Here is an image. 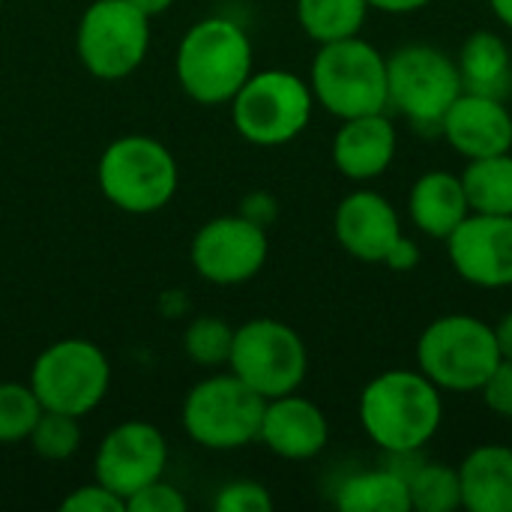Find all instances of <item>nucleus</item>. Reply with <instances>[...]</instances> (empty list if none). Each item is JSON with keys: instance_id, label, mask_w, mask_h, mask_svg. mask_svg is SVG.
Listing matches in <instances>:
<instances>
[{"instance_id": "f257e3e1", "label": "nucleus", "mask_w": 512, "mask_h": 512, "mask_svg": "<svg viewBox=\"0 0 512 512\" xmlns=\"http://www.w3.org/2000/svg\"><path fill=\"white\" fill-rule=\"evenodd\" d=\"M357 420L378 450L411 459L441 432L444 393L420 369H387L360 390Z\"/></svg>"}, {"instance_id": "f03ea898", "label": "nucleus", "mask_w": 512, "mask_h": 512, "mask_svg": "<svg viewBox=\"0 0 512 512\" xmlns=\"http://www.w3.org/2000/svg\"><path fill=\"white\" fill-rule=\"evenodd\" d=\"M249 33L231 18H204L177 48V81L198 105H228L255 72Z\"/></svg>"}, {"instance_id": "7ed1b4c3", "label": "nucleus", "mask_w": 512, "mask_h": 512, "mask_svg": "<svg viewBox=\"0 0 512 512\" xmlns=\"http://www.w3.org/2000/svg\"><path fill=\"white\" fill-rule=\"evenodd\" d=\"M414 354L417 369L441 393H477L501 363L495 327L468 312L429 321Z\"/></svg>"}, {"instance_id": "20e7f679", "label": "nucleus", "mask_w": 512, "mask_h": 512, "mask_svg": "<svg viewBox=\"0 0 512 512\" xmlns=\"http://www.w3.org/2000/svg\"><path fill=\"white\" fill-rule=\"evenodd\" d=\"M309 87L315 105L339 120L390 111L387 54L363 36L318 45L309 69Z\"/></svg>"}, {"instance_id": "39448f33", "label": "nucleus", "mask_w": 512, "mask_h": 512, "mask_svg": "<svg viewBox=\"0 0 512 512\" xmlns=\"http://www.w3.org/2000/svg\"><path fill=\"white\" fill-rule=\"evenodd\" d=\"M96 177L102 195L132 216L168 207L180 183L171 150L147 135H123L111 141L99 156Z\"/></svg>"}, {"instance_id": "423d86ee", "label": "nucleus", "mask_w": 512, "mask_h": 512, "mask_svg": "<svg viewBox=\"0 0 512 512\" xmlns=\"http://www.w3.org/2000/svg\"><path fill=\"white\" fill-rule=\"evenodd\" d=\"M462 90L456 57L438 45L411 42L387 54V102L417 132H438Z\"/></svg>"}, {"instance_id": "0eeeda50", "label": "nucleus", "mask_w": 512, "mask_h": 512, "mask_svg": "<svg viewBox=\"0 0 512 512\" xmlns=\"http://www.w3.org/2000/svg\"><path fill=\"white\" fill-rule=\"evenodd\" d=\"M228 105L240 138L258 147H282L306 132L315 96L297 72L264 69L252 72Z\"/></svg>"}, {"instance_id": "6e6552de", "label": "nucleus", "mask_w": 512, "mask_h": 512, "mask_svg": "<svg viewBox=\"0 0 512 512\" xmlns=\"http://www.w3.org/2000/svg\"><path fill=\"white\" fill-rule=\"evenodd\" d=\"M264 405L267 399L234 372L213 375L189 390L183 402V429L207 450H243L261 435Z\"/></svg>"}, {"instance_id": "1a4fd4ad", "label": "nucleus", "mask_w": 512, "mask_h": 512, "mask_svg": "<svg viewBox=\"0 0 512 512\" xmlns=\"http://www.w3.org/2000/svg\"><path fill=\"white\" fill-rule=\"evenodd\" d=\"M228 369L264 399H276L303 387L309 375V351L303 336L276 318H252L234 327Z\"/></svg>"}, {"instance_id": "9d476101", "label": "nucleus", "mask_w": 512, "mask_h": 512, "mask_svg": "<svg viewBox=\"0 0 512 512\" xmlns=\"http://www.w3.org/2000/svg\"><path fill=\"white\" fill-rule=\"evenodd\" d=\"M30 387L45 411L84 417L102 405L111 387V363L90 339H60L36 357Z\"/></svg>"}, {"instance_id": "9b49d317", "label": "nucleus", "mask_w": 512, "mask_h": 512, "mask_svg": "<svg viewBox=\"0 0 512 512\" xmlns=\"http://www.w3.org/2000/svg\"><path fill=\"white\" fill-rule=\"evenodd\" d=\"M84 69L102 81L132 75L150 48V18L129 0H93L75 33Z\"/></svg>"}, {"instance_id": "f8f14e48", "label": "nucleus", "mask_w": 512, "mask_h": 512, "mask_svg": "<svg viewBox=\"0 0 512 512\" xmlns=\"http://www.w3.org/2000/svg\"><path fill=\"white\" fill-rule=\"evenodd\" d=\"M270 255L267 228L249 216H219L198 228L192 240V267L213 285H243L255 279Z\"/></svg>"}, {"instance_id": "ddd939ff", "label": "nucleus", "mask_w": 512, "mask_h": 512, "mask_svg": "<svg viewBox=\"0 0 512 512\" xmlns=\"http://www.w3.org/2000/svg\"><path fill=\"white\" fill-rule=\"evenodd\" d=\"M168 465L165 435L144 420H126L114 426L96 450V480L114 495L132 498L138 489L162 480Z\"/></svg>"}, {"instance_id": "4468645a", "label": "nucleus", "mask_w": 512, "mask_h": 512, "mask_svg": "<svg viewBox=\"0 0 512 512\" xmlns=\"http://www.w3.org/2000/svg\"><path fill=\"white\" fill-rule=\"evenodd\" d=\"M444 243L462 282L483 291L512 288V216L468 213Z\"/></svg>"}, {"instance_id": "2eb2a0df", "label": "nucleus", "mask_w": 512, "mask_h": 512, "mask_svg": "<svg viewBox=\"0 0 512 512\" xmlns=\"http://www.w3.org/2000/svg\"><path fill=\"white\" fill-rule=\"evenodd\" d=\"M336 243L363 264H384L402 231V216L396 204L375 189L348 192L333 213Z\"/></svg>"}, {"instance_id": "dca6fc26", "label": "nucleus", "mask_w": 512, "mask_h": 512, "mask_svg": "<svg viewBox=\"0 0 512 512\" xmlns=\"http://www.w3.org/2000/svg\"><path fill=\"white\" fill-rule=\"evenodd\" d=\"M438 135L465 162L512 150V111L507 99L462 90L447 108Z\"/></svg>"}, {"instance_id": "f3484780", "label": "nucleus", "mask_w": 512, "mask_h": 512, "mask_svg": "<svg viewBox=\"0 0 512 512\" xmlns=\"http://www.w3.org/2000/svg\"><path fill=\"white\" fill-rule=\"evenodd\" d=\"M399 153V129L387 111L342 120L333 135V165L351 183H372L390 171Z\"/></svg>"}, {"instance_id": "a211bd4d", "label": "nucleus", "mask_w": 512, "mask_h": 512, "mask_svg": "<svg viewBox=\"0 0 512 512\" xmlns=\"http://www.w3.org/2000/svg\"><path fill=\"white\" fill-rule=\"evenodd\" d=\"M258 441L279 459L306 462L321 456L324 447L330 444V423L327 414L312 399L294 390L267 399Z\"/></svg>"}, {"instance_id": "6ab92c4d", "label": "nucleus", "mask_w": 512, "mask_h": 512, "mask_svg": "<svg viewBox=\"0 0 512 512\" xmlns=\"http://www.w3.org/2000/svg\"><path fill=\"white\" fill-rule=\"evenodd\" d=\"M471 213L462 177L444 168L420 174L408 189V219L429 240H447Z\"/></svg>"}, {"instance_id": "aec40b11", "label": "nucleus", "mask_w": 512, "mask_h": 512, "mask_svg": "<svg viewBox=\"0 0 512 512\" xmlns=\"http://www.w3.org/2000/svg\"><path fill=\"white\" fill-rule=\"evenodd\" d=\"M462 510L512 512V444H480L459 465Z\"/></svg>"}, {"instance_id": "412c9836", "label": "nucleus", "mask_w": 512, "mask_h": 512, "mask_svg": "<svg viewBox=\"0 0 512 512\" xmlns=\"http://www.w3.org/2000/svg\"><path fill=\"white\" fill-rule=\"evenodd\" d=\"M456 66L462 75V87L471 93L507 99L512 93V51L507 39L495 30H474L459 54Z\"/></svg>"}, {"instance_id": "4be33fe9", "label": "nucleus", "mask_w": 512, "mask_h": 512, "mask_svg": "<svg viewBox=\"0 0 512 512\" xmlns=\"http://www.w3.org/2000/svg\"><path fill=\"white\" fill-rule=\"evenodd\" d=\"M342 512H411V489L402 471L372 468L348 474L333 495Z\"/></svg>"}, {"instance_id": "5701e85b", "label": "nucleus", "mask_w": 512, "mask_h": 512, "mask_svg": "<svg viewBox=\"0 0 512 512\" xmlns=\"http://www.w3.org/2000/svg\"><path fill=\"white\" fill-rule=\"evenodd\" d=\"M471 213L512 216V150L471 159L459 174Z\"/></svg>"}, {"instance_id": "b1692460", "label": "nucleus", "mask_w": 512, "mask_h": 512, "mask_svg": "<svg viewBox=\"0 0 512 512\" xmlns=\"http://www.w3.org/2000/svg\"><path fill=\"white\" fill-rule=\"evenodd\" d=\"M369 12L366 0H297V21L318 45L360 36Z\"/></svg>"}, {"instance_id": "393cba45", "label": "nucleus", "mask_w": 512, "mask_h": 512, "mask_svg": "<svg viewBox=\"0 0 512 512\" xmlns=\"http://www.w3.org/2000/svg\"><path fill=\"white\" fill-rule=\"evenodd\" d=\"M411 489V510L420 512H456L462 510V486L459 471L453 465L426 462L405 474Z\"/></svg>"}, {"instance_id": "a878e982", "label": "nucleus", "mask_w": 512, "mask_h": 512, "mask_svg": "<svg viewBox=\"0 0 512 512\" xmlns=\"http://www.w3.org/2000/svg\"><path fill=\"white\" fill-rule=\"evenodd\" d=\"M42 402L30 384L3 381L0 384V444H21L30 438L36 420L42 417Z\"/></svg>"}, {"instance_id": "bb28decb", "label": "nucleus", "mask_w": 512, "mask_h": 512, "mask_svg": "<svg viewBox=\"0 0 512 512\" xmlns=\"http://www.w3.org/2000/svg\"><path fill=\"white\" fill-rule=\"evenodd\" d=\"M231 345H234V327L216 315L195 318L183 333V351L198 366H210V369L222 363L228 366Z\"/></svg>"}, {"instance_id": "cd10ccee", "label": "nucleus", "mask_w": 512, "mask_h": 512, "mask_svg": "<svg viewBox=\"0 0 512 512\" xmlns=\"http://www.w3.org/2000/svg\"><path fill=\"white\" fill-rule=\"evenodd\" d=\"M30 447L39 459L45 462H66L78 453L81 447V426L78 417L60 414V411H42L30 432Z\"/></svg>"}, {"instance_id": "c85d7f7f", "label": "nucleus", "mask_w": 512, "mask_h": 512, "mask_svg": "<svg viewBox=\"0 0 512 512\" xmlns=\"http://www.w3.org/2000/svg\"><path fill=\"white\" fill-rule=\"evenodd\" d=\"M213 507L219 512H270L273 495L255 480H234V483L222 486Z\"/></svg>"}, {"instance_id": "c756f323", "label": "nucleus", "mask_w": 512, "mask_h": 512, "mask_svg": "<svg viewBox=\"0 0 512 512\" xmlns=\"http://www.w3.org/2000/svg\"><path fill=\"white\" fill-rule=\"evenodd\" d=\"M126 512H186V498L165 480H156L126 498Z\"/></svg>"}, {"instance_id": "7c9ffc66", "label": "nucleus", "mask_w": 512, "mask_h": 512, "mask_svg": "<svg viewBox=\"0 0 512 512\" xmlns=\"http://www.w3.org/2000/svg\"><path fill=\"white\" fill-rule=\"evenodd\" d=\"M477 393L495 417L512 423V360H501Z\"/></svg>"}, {"instance_id": "2f4dec72", "label": "nucleus", "mask_w": 512, "mask_h": 512, "mask_svg": "<svg viewBox=\"0 0 512 512\" xmlns=\"http://www.w3.org/2000/svg\"><path fill=\"white\" fill-rule=\"evenodd\" d=\"M63 512H126V504L120 495H114L111 489H105L99 480L93 486H78L75 492H69L60 504Z\"/></svg>"}, {"instance_id": "473e14b6", "label": "nucleus", "mask_w": 512, "mask_h": 512, "mask_svg": "<svg viewBox=\"0 0 512 512\" xmlns=\"http://www.w3.org/2000/svg\"><path fill=\"white\" fill-rule=\"evenodd\" d=\"M420 261H423V252H420L417 240L408 237V234H402V237L396 240V246L390 249V255L384 258V267H390V270H396V273H411Z\"/></svg>"}, {"instance_id": "72a5a7b5", "label": "nucleus", "mask_w": 512, "mask_h": 512, "mask_svg": "<svg viewBox=\"0 0 512 512\" xmlns=\"http://www.w3.org/2000/svg\"><path fill=\"white\" fill-rule=\"evenodd\" d=\"M243 216H249L252 222H258V225L267 228V225L276 219V201H273L270 195H264V192L249 195V198H246V207H243Z\"/></svg>"}, {"instance_id": "f704fd0d", "label": "nucleus", "mask_w": 512, "mask_h": 512, "mask_svg": "<svg viewBox=\"0 0 512 512\" xmlns=\"http://www.w3.org/2000/svg\"><path fill=\"white\" fill-rule=\"evenodd\" d=\"M369 9L384 12V15H414L423 12L432 0H366Z\"/></svg>"}, {"instance_id": "c9c22d12", "label": "nucleus", "mask_w": 512, "mask_h": 512, "mask_svg": "<svg viewBox=\"0 0 512 512\" xmlns=\"http://www.w3.org/2000/svg\"><path fill=\"white\" fill-rule=\"evenodd\" d=\"M492 327H495V339H498L501 360H512V309L504 312Z\"/></svg>"}, {"instance_id": "e433bc0d", "label": "nucleus", "mask_w": 512, "mask_h": 512, "mask_svg": "<svg viewBox=\"0 0 512 512\" xmlns=\"http://www.w3.org/2000/svg\"><path fill=\"white\" fill-rule=\"evenodd\" d=\"M129 3H132L135 9H141L147 18H153V15H162L165 9H171L174 0H129Z\"/></svg>"}, {"instance_id": "4c0bfd02", "label": "nucleus", "mask_w": 512, "mask_h": 512, "mask_svg": "<svg viewBox=\"0 0 512 512\" xmlns=\"http://www.w3.org/2000/svg\"><path fill=\"white\" fill-rule=\"evenodd\" d=\"M489 6H492V12H495V18L512 30V0H489Z\"/></svg>"}, {"instance_id": "58836bf2", "label": "nucleus", "mask_w": 512, "mask_h": 512, "mask_svg": "<svg viewBox=\"0 0 512 512\" xmlns=\"http://www.w3.org/2000/svg\"><path fill=\"white\" fill-rule=\"evenodd\" d=\"M0 3H3V0H0Z\"/></svg>"}]
</instances>
